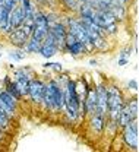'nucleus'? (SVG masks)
Here are the masks:
<instances>
[{
	"mask_svg": "<svg viewBox=\"0 0 139 152\" xmlns=\"http://www.w3.org/2000/svg\"><path fill=\"white\" fill-rule=\"evenodd\" d=\"M41 102L45 105V108L59 111L64 107V89L59 80L51 79L48 83H45V89Z\"/></svg>",
	"mask_w": 139,
	"mask_h": 152,
	"instance_id": "nucleus-1",
	"label": "nucleus"
},
{
	"mask_svg": "<svg viewBox=\"0 0 139 152\" xmlns=\"http://www.w3.org/2000/svg\"><path fill=\"white\" fill-rule=\"evenodd\" d=\"M64 107L69 117L75 120L80 114V98L76 91V82L73 79H67L64 85Z\"/></svg>",
	"mask_w": 139,
	"mask_h": 152,
	"instance_id": "nucleus-2",
	"label": "nucleus"
},
{
	"mask_svg": "<svg viewBox=\"0 0 139 152\" xmlns=\"http://www.w3.org/2000/svg\"><path fill=\"white\" fill-rule=\"evenodd\" d=\"M47 31H48V22H47V18H45V13L42 10L35 9V12H34V26H32L31 37L42 41L44 37L47 35Z\"/></svg>",
	"mask_w": 139,
	"mask_h": 152,
	"instance_id": "nucleus-3",
	"label": "nucleus"
},
{
	"mask_svg": "<svg viewBox=\"0 0 139 152\" xmlns=\"http://www.w3.org/2000/svg\"><path fill=\"white\" fill-rule=\"evenodd\" d=\"M138 118V99L136 98H132L126 102H123V107H121V113L119 117V126H124L127 124L129 121Z\"/></svg>",
	"mask_w": 139,
	"mask_h": 152,
	"instance_id": "nucleus-4",
	"label": "nucleus"
},
{
	"mask_svg": "<svg viewBox=\"0 0 139 152\" xmlns=\"http://www.w3.org/2000/svg\"><path fill=\"white\" fill-rule=\"evenodd\" d=\"M123 140L129 148L138 151V120L136 118L123 126Z\"/></svg>",
	"mask_w": 139,
	"mask_h": 152,
	"instance_id": "nucleus-5",
	"label": "nucleus"
},
{
	"mask_svg": "<svg viewBox=\"0 0 139 152\" xmlns=\"http://www.w3.org/2000/svg\"><path fill=\"white\" fill-rule=\"evenodd\" d=\"M95 92H97V111H95V114H99L105 118L107 117V96H108L107 86L104 83H98L95 86Z\"/></svg>",
	"mask_w": 139,
	"mask_h": 152,
	"instance_id": "nucleus-6",
	"label": "nucleus"
},
{
	"mask_svg": "<svg viewBox=\"0 0 139 152\" xmlns=\"http://www.w3.org/2000/svg\"><path fill=\"white\" fill-rule=\"evenodd\" d=\"M44 89H45V83L40 80V79H29V85H28V95L31 98L32 102L40 104L44 95Z\"/></svg>",
	"mask_w": 139,
	"mask_h": 152,
	"instance_id": "nucleus-7",
	"label": "nucleus"
},
{
	"mask_svg": "<svg viewBox=\"0 0 139 152\" xmlns=\"http://www.w3.org/2000/svg\"><path fill=\"white\" fill-rule=\"evenodd\" d=\"M7 37H9L10 42H12L16 48H23L25 44H26V41H28V38H29V35L22 29V26H19V28L12 29V31L7 34Z\"/></svg>",
	"mask_w": 139,
	"mask_h": 152,
	"instance_id": "nucleus-8",
	"label": "nucleus"
},
{
	"mask_svg": "<svg viewBox=\"0 0 139 152\" xmlns=\"http://www.w3.org/2000/svg\"><path fill=\"white\" fill-rule=\"evenodd\" d=\"M23 10L20 7V4L18 3L10 12H9V26L10 29H15V28H19L20 25L23 23Z\"/></svg>",
	"mask_w": 139,
	"mask_h": 152,
	"instance_id": "nucleus-9",
	"label": "nucleus"
},
{
	"mask_svg": "<svg viewBox=\"0 0 139 152\" xmlns=\"http://www.w3.org/2000/svg\"><path fill=\"white\" fill-rule=\"evenodd\" d=\"M19 89V92L23 95H28V85H29V76L25 73V70H19L15 73V79H12Z\"/></svg>",
	"mask_w": 139,
	"mask_h": 152,
	"instance_id": "nucleus-10",
	"label": "nucleus"
},
{
	"mask_svg": "<svg viewBox=\"0 0 139 152\" xmlns=\"http://www.w3.org/2000/svg\"><path fill=\"white\" fill-rule=\"evenodd\" d=\"M91 127L97 133H101L105 129V118L99 114H94L91 115Z\"/></svg>",
	"mask_w": 139,
	"mask_h": 152,
	"instance_id": "nucleus-11",
	"label": "nucleus"
},
{
	"mask_svg": "<svg viewBox=\"0 0 139 152\" xmlns=\"http://www.w3.org/2000/svg\"><path fill=\"white\" fill-rule=\"evenodd\" d=\"M0 99L7 105V107H10L13 111H16V107H18V101L12 96V95L9 94L6 89H0Z\"/></svg>",
	"mask_w": 139,
	"mask_h": 152,
	"instance_id": "nucleus-12",
	"label": "nucleus"
},
{
	"mask_svg": "<svg viewBox=\"0 0 139 152\" xmlns=\"http://www.w3.org/2000/svg\"><path fill=\"white\" fill-rule=\"evenodd\" d=\"M4 83H6V86H4V89L9 92V94L12 95L16 101H20L22 99V94L19 92V89L16 88V85H15V82L13 80H10L9 77H6V80H4Z\"/></svg>",
	"mask_w": 139,
	"mask_h": 152,
	"instance_id": "nucleus-13",
	"label": "nucleus"
},
{
	"mask_svg": "<svg viewBox=\"0 0 139 152\" xmlns=\"http://www.w3.org/2000/svg\"><path fill=\"white\" fill-rule=\"evenodd\" d=\"M41 44H42V41H40V39H37L34 37H29L28 41H26V44H25V47H23V50L26 53H38Z\"/></svg>",
	"mask_w": 139,
	"mask_h": 152,
	"instance_id": "nucleus-14",
	"label": "nucleus"
},
{
	"mask_svg": "<svg viewBox=\"0 0 139 152\" xmlns=\"http://www.w3.org/2000/svg\"><path fill=\"white\" fill-rule=\"evenodd\" d=\"M57 51H59V48L56 45H50V44H41L40 50H38V53L45 58H51L53 56L57 54Z\"/></svg>",
	"mask_w": 139,
	"mask_h": 152,
	"instance_id": "nucleus-15",
	"label": "nucleus"
},
{
	"mask_svg": "<svg viewBox=\"0 0 139 152\" xmlns=\"http://www.w3.org/2000/svg\"><path fill=\"white\" fill-rule=\"evenodd\" d=\"M64 51H67V53H70V54H73V56H79V54H85V47H83L82 42L75 41L73 44L67 45V47L64 48Z\"/></svg>",
	"mask_w": 139,
	"mask_h": 152,
	"instance_id": "nucleus-16",
	"label": "nucleus"
},
{
	"mask_svg": "<svg viewBox=\"0 0 139 152\" xmlns=\"http://www.w3.org/2000/svg\"><path fill=\"white\" fill-rule=\"evenodd\" d=\"M61 4H63L67 10H70V12H76L78 7L80 6V1L79 0H61Z\"/></svg>",
	"mask_w": 139,
	"mask_h": 152,
	"instance_id": "nucleus-17",
	"label": "nucleus"
},
{
	"mask_svg": "<svg viewBox=\"0 0 139 152\" xmlns=\"http://www.w3.org/2000/svg\"><path fill=\"white\" fill-rule=\"evenodd\" d=\"M26 51L23 50V48H18V50H15V51H10L9 53V57L12 58V60H15V61H19V60H23L25 57H26Z\"/></svg>",
	"mask_w": 139,
	"mask_h": 152,
	"instance_id": "nucleus-18",
	"label": "nucleus"
},
{
	"mask_svg": "<svg viewBox=\"0 0 139 152\" xmlns=\"http://www.w3.org/2000/svg\"><path fill=\"white\" fill-rule=\"evenodd\" d=\"M9 126H10V117H7L4 113L0 111V129L4 130V129H7Z\"/></svg>",
	"mask_w": 139,
	"mask_h": 152,
	"instance_id": "nucleus-19",
	"label": "nucleus"
},
{
	"mask_svg": "<svg viewBox=\"0 0 139 152\" xmlns=\"http://www.w3.org/2000/svg\"><path fill=\"white\" fill-rule=\"evenodd\" d=\"M0 111H1V113H4L7 117H10V118L15 115V111H13L10 107H7V105H6V104L1 101V99H0Z\"/></svg>",
	"mask_w": 139,
	"mask_h": 152,
	"instance_id": "nucleus-20",
	"label": "nucleus"
},
{
	"mask_svg": "<svg viewBox=\"0 0 139 152\" xmlns=\"http://www.w3.org/2000/svg\"><path fill=\"white\" fill-rule=\"evenodd\" d=\"M19 3V0H4V3H3V6H4V9L7 10V12H10L16 4Z\"/></svg>",
	"mask_w": 139,
	"mask_h": 152,
	"instance_id": "nucleus-21",
	"label": "nucleus"
},
{
	"mask_svg": "<svg viewBox=\"0 0 139 152\" xmlns=\"http://www.w3.org/2000/svg\"><path fill=\"white\" fill-rule=\"evenodd\" d=\"M44 67H47V69H54V70H57V72H61V64L60 63H44L42 64Z\"/></svg>",
	"mask_w": 139,
	"mask_h": 152,
	"instance_id": "nucleus-22",
	"label": "nucleus"
},
{
	"mask_svg": "<svg viewBox=\"0 0 139 152\" xmlns=\"http://www.w3.org/2000/svg\"><path fill=\"white\" fill-rule=\"evenodd\" d=\"M127 88L136 92V91H138V80H136V79H130V80L127 82Z\"/></svg>",
	"mask_w": 139,
	"mask_h": 152,
	"instance_id": "nucleus-23",
	"label": "nucleus"
},
{
	"mask_svg": "<svg viewBox=\"0 0 139 152\" xmlns=\"http://www.w3.org/2000/svg\"><path fill=\"white\" fill-rule=\"evenodd\" d=\"M127 61H129V60H127L126 57H120L119 58V66H124V64H127Z\"/></svg>",
	"mask_w": 139,
	"mask_h": 152,
	"instance_id": "nucleus-24",
	"label": "nucleus"
},
{
	"mask_svg": "<svg viewBox=\"0 0 139 152\" xmlns=\"http://www.w3.org/2000/svg\"><path fill=\"white\" fill-rule=\"evenodd\" d=\"M80 3H89V4H94V1L95 0H79Z\"/></svg>",
	"mask_w": 139,
	"mask_h": 152,
	"instance_id": "nucleus-25",
	"label": "nucleus"
},
{
	"mask_svg": "<svg viewBox=\"0 0 139 152\" xmlns=\"http://www.w3.org/2000/svg\"><path fill=\"white\" fill-rule=\"evenodd\" d=\"M89 64H92V66H97V60L91 58V60H89Z\"/></svg>",
	"mask_w": 139,
	"mask_h": 152,
	"instance_id": "nucleus-26",
	"label": "nucleus"
},
{
	"mask_svg": "<svg viewBox=\"0 0 139 152\" xmlns=\"http://www.w3.org/2000/svg\"><path fill=\"white\" fill-rule=\"evenodd\" d=\"M1 137H3V130L0 129V139H1Z\"/></svg>",
	"mask_w": 139,
	"mask_h": 152,
	"instance_id": "nucleus-27",
	"label": "nucleus"
},
{
	"mask_svg": "<svg viewBox=\"0 0 139 152\" xmlns=\"http://www.w3.org/2000/svg\"><path fill=\"white\" fill-rule=\"evenodd\" d=\"M3 3H4V0H0V6H1V4H3Z\"/></svg>",
	"mask_w": 139,
	"mask_h": 152,
	"instance_id": "nucleus-28",
	"label": "nucleus"
}]
</instances>
